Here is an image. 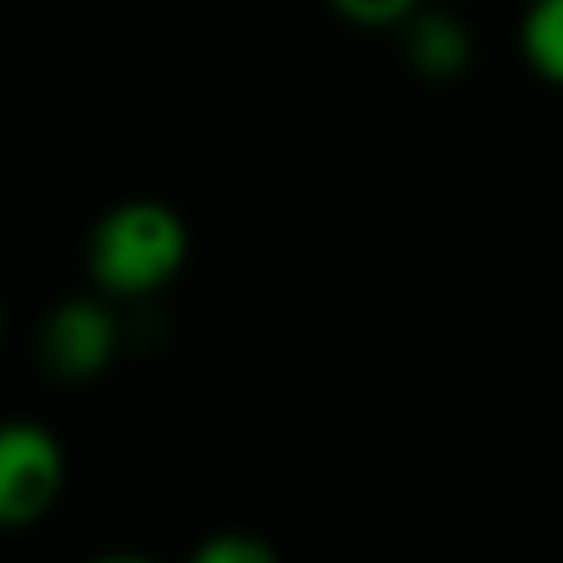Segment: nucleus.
Masks as SVG:
<instances>
[{
    "label": "nucleus",
    "mask_w": 563,
    "mask_h": 563,
    "mask_svg": "<svg viewBox=\"0 0 563 563\" xmlns=\"http://www.w3.org/2000/svg\"><path fill=\"white\" fill-rule=\"evenodd\" d=\"M189 255L185 220L158 198L114 202L88 233V273L106 299L158 295Z\"/></svg>",
    "instance_id": "obj_1"
},
{
    "label": "nucleus",
    "mask_w": 563,
    "mask_h": 563,
    "mask_svg": "<svg viewBox=\"0 0 563 563\" xmlns=\"http://www.w3.org/2000/svg\"><path fill=\"white\" fill-rule=\"evenodd\" d=\"M66 484L62 440L35 418L0 422V528H26L53 510Z\"/></svg>",
    "instance_id": "obj_2"
},
{
    "label": "nucleus",
    "mask_w": 563,
    "mask_h": 563,
    "mask_svg": "<svg viewBox=\"0 0 563 563\" xmlns=\"http://www.w3.org/2000/svg\"><path fill=\"white\" fill-rule=\"evenodd\" d=\"M35 352H40V365L66 383L92 378L119 352V321L106 299H88V295L66 299L44 317Z\"/></svg>",
    "instance_id": "obj_3"
},
{
    "label": "nucleus",
    "mask_w": 563,
    "mask_h": 563,
    "mask_svg": "<svg viewBox=\"0 0 563 563\" xmlns=\"http://www.w3.org/2000/svg\"><path fill=\"white\" fill-rule=\"evenodd\" d=\"M405 57L409 66L422 75V79H457L471 57H475V44H471V31L462 18L453 13H435V9H413L405 22Z\"/></svg>",
    "instance_id": "obj_4"
},
{
    "label": "nucleus",
    "mask_w": 563,
    "mask_h": 563,
    "mask_svg": "<svg viewBox=\"0 0 563 563\" xmlns=\"http://www.w3.org/2000/svg\"><path fill=\"white\" fill-rule=\"evenodd\" d=\"M519 48L532 75L563 88V0H532L519 26Z\"/></svg>",
    "instance_id": "obj_5"
},
{
    "label": "nucleus",
    "mask_w": 563,
    "mask_h": 563,
    "mask_svg": "<svg viewBox=\"0 0 563 563\" xmlns=\"http://www.w3.org/2000/svg\"><path fill=\"white\" fill-rule=\"evenodd\" d=\"M194 559L198 563H273L277 550L251 528H220L202 545H194Z\"/></svg>",
    "instance_id": "obj_6"
},
{
    "label": "nucleus",
    "mask_w": 563,
    "mask_h": 563,
    "mask_svg": "<svg viewBox=\"0 0 563 563\" xmlns=\"http://www.w3.org/2000/svg\"><path fill=\"white\" fill-rule=\"evenodd\" d=\"M330 9L352 26L387 31V26H400L418 9V0H330Z\"/></svg>",
    "instance_id": "obj_7"
},
{
    "label": "nucleus",
    "mask_w": 563,
    "mask_h": 563,
    "mask_svg": "<svg viewBox=\"0 0 563 563\" xmlns=\"http://www.w3.org/2000/svg\"><path fill=\"white\" fill-rule=\"evenodd\" d=\"M0 330H4V317H0Z\"/></svg>",
    "instance_id": "obj_8"
}]
</instances>
